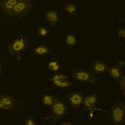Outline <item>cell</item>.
Instances as JSON below:
<instances>
[{"mask_svg":"<svg viewBox=\"0 0 125 125\" xmlns=\"http://www.w3.org/2000/svg\"><path fill=\"white\" fill-rule=\"evenodd\" d=\"M52 81L55 86L60 88H68L72 85L70 80L64 74L57 73L54 74L52 79Z\"/></svg>","mask_w":125,"mask_h":125,"instance_id":"8992f818","label":"cell"},{"mask_svg":"<svg viewBox=\"0 0 125 125\" xmlns=\"http://www.w3.org/2000/svg\"><path fill=\"white\" fill-rule=\"evenodd\" d=\"M76 42H77L76 38L72 34H68L65 37V42L69 46H74V45H76Z\"/></svg>","mask_w":125,"mask_h":125,"instance_id":"2e32d148","label":"cell"},{"mask_svg":"<svg viewBox=\"0 0 125 125\" xmlns=\"http://www.w3.org/2000/svg\"><path fill=\"white\" fill-rule=\"evenodd\" d=\"M122 103L113 106L111 110V116L114 125H124L125 124V109Z\"/></svg>","mask_w":125,"mask_h":125,"instance_id":"7a4b0ae2","label":"cell"},{"mask_svg":"<svg viewBox=\"0 0 125 125\" xmlns=\"http://www.w3.org/2000/svg\"><path fill=\"white\" fill-rule=\"evenodd\" d=\"M74 78L76 81L82 82V83H97L96 77L93 75L90 72L82 69H79L75 72Z\"/></svg>","mask_w":125,"mask_h":125,"instance_id":"5b68a950","label":"cell"},{"mask_svg":"<svg viewBox=\"0 0 125 125\" xmlns=\"http://www.w3.org/2000/svg\"><path fill=\"white\" fill-rule=\"evenodd\" d=\"M56 101L54 97L50 94H44L42 96V102L47 106H52Z\"/></svg>","mask_w":125,"mask_h":125,"instance_id":"9a60e30c","label":"cell"},{"mask_svg":"<svg viewBox=\"0 0 125 125\" xmlns=\"http://www.w3.org/2000/svg\"><path fill=\"white\" fill-rule=\"evenodd\" d=\"M97 102V96L96 94H90L83 98L82 104L85 110L93 109Z\"/></svg>","mask_w":125,"mask_h":125,"instance_id":"9c48e42d","label":"cell"},{"mask_svg":"<svg viewBox=\"0 0 125 125\" xmlns=\"http://www.w3.org/2000/svg\"><path fill=\"white\" fill-rule=\"evenodd\" d=\"M117 34H118V36H119L120 38H124L125 37V29H119Z\"/></svg>","mask_w":125,"mask_h":125,"instance_id":"7402d4cb","label":"cell"},{"mask_svg":"<svg viewBox=\"0 0 125 125\" xmlns=\"http://www.w3.org/2000/svg\"><path fill=\"white\" fill-rule=\"evenodd\" d=\"M61 125H73L72 123H70V122H62V124Z\"/></svg>","mask_w":125,"mask_h":125,"instance_id":"cb8c5ba5","label":"cell"},{"mask_svg":"<svg viewBox=\"0 0 125 125\" xmlns=\"http://www.w3.org/2000/svg\"><path fill=\"white\" fill-rule=\"evenodd\" d=\"M38 34L41 37H47L49 35V30L46 27L40 26L38 28Z\"/></svg>","mask_w":125,"mask_h":125,"instance_id":"d6986e66","label":"cell"},{"mask_svg":"<svg viewBox=\"0 0 125 125\" xmlns=\"http://www.w3.org/2000/svg\"><path fill=\"white\" fill-rule=\"evenodd\" d=\"M109 74L113 79L115 81H119L122 77V72L118 66H113L110 69H108Z\"/></svg>","mask_w":125,"mask_h":125,"instance_id":"4fadbf2b","label":"cell"},{"mask_svg":"<svg viewBox=\"0 0 125 125\" xmlns=\"http://www.w3.org/2000/svg\"><path fill=\"white\" fill-rule=\"evenodd\" d=\"M33 8V4L29 0H18L13 10L9 15L13 17H24L29 13Z\"/></svg>","mask_w":125,"mask_h":125,"instance_id":"6da1fadb","label":"cell"},{"mask_svg":"<svg viewBox=\"0 0 125 125\" xmlns=\"http://www.w3.org/2000/svg\"><path fill=\"white\" fill-rule=\"evenodd\" d=\"M120 90L123 94H125V76H122L120 79Z\"/></svg>","mask_w":125,"mask_h":125,"instance_id":"ffe728a7","label":"cell"},{"mask_svg":"<svg viewBox=\"0 0 125 125\" xmlns=\"http://www.w3.org/2000/svg\"><path fill=\"white\" fill-rule=\"evenodd\" d=\"M28 45V39L24 36H21L17 39L13 40L8 47L9 52L17 54L22 52L27 48Z\"/></svg>","mask_w":125,"mask_h":125,"instance_id":"3957f363","label":"cell"},{"mask_svg":"<svg viewBox=\"0 0 125 125\" xmlns=\"http://www.w3.org/2000/svg\"><path fill=\"white\" fill-rule=\"evenodd\" d=\"M0 123H1V122H0Z\"/></svg>","mask_w":125,"mask_h":125,"instance_id":"4316f807","label":"cell"},{"mask_svg":"<svg viewBox=\"0 0 125 125\" xmlns=\"http://www.w3.org/2000/svg\"><path fill=\"white\" fill-rule=\"evenodd\" d=\"M18 0H1L0 1V7L5 13L10 15L13 10L14 6L17 4Z\"/></svg>","mask_w":125,"mask_h":125,"instance_id":"8fae6325","label":"cell"},{"mask_svg":"<svg viewBox=\"0 0 125 125\" xmlns=\"http://www.w3.org/2000/svg\"><path fill=\"white\" fill-rule=\"evenodd\" d=\"M47 68H48V70H50V71L57 72L60 69V65H59V64H58V62L57 61H52L49 62Z\"/></svg>","mask_w":125,"mask_h":125,"instance_id":"e0dca14e","label":"cell"},{"mask_svg":"<svg viewBox=\"0 0 125 125\" xmlns=\"http://www.w3.org/2000/svg\"><path fill=\"white\" fill-rule=\"evenodd\" d=\"M18 106V102L16 99L8 94L0 95V110L13 111Z\"/></svg>","mask_w":125,"mask_h":125,"instance_id":"277c9868","label":"cell"},{"mask_svg":"<svg viewBox=\"0 0 125 125\" xmlns=\"http://www.w3.org/2000/svg\"><path fill=\"white\" fill-rule=\"evenodd\" d=\"M33 52L37 56H45L50 52V49L46 45H41L36 47V48L33 50Z\"/></svg>","mask_w":125,"mask_h":125,"instance_id":"5bb4252c","label":"cell"},{"mask_svg":"<svg viewBox=\"0 0 125 125\" xmlns=\"http://www.w3.org/2000/svg\"><path fill=\"white\" fill-rule=\"evenodd\" d=\"M18 60H20V56H19V55H18Z\"/></svg>","mask_w":125,"mask_h":125,"instance_id":"484cf974","label":"cell"},{"mask_svg":"<svg viewBox=\"0 0 125 125\" xmlns=\"http://www.w3.org/2000/svg\"><path fill=\"white\" fill-rule=\"evenodd\" d=\"M45 17L47 21L52 27L55 26L59 20L58 13L55 10H49L47 12H46V13L45 14Z\"/></svg>","mask_w":125,"mask_h":125,"instance_id":"30bf717a","label":"cell"},{"mask_svg":"<svg viewBox=\"0 0 125 125\" xmlns=\"http://www.w3.org/2000/svg\"><path fill=\"white\" fill-rule=\"evenodd\" d=\"M65 11H67L68 13L71 14V15L75 14L76 13V11H77L76 7L72 4H67L65 6Z\"/></svg>","mask_w":125,"mask_h":125,"instance_id":"ac0fdd59","label":"cell"},{"mask_svg":"<svg viewBox=\"0 0 125 125\" xmlns=\"http://www.w3.org/2000/svg\"><path fill=\"white\" fill-rule=\"evenodd\" d=\"M83 98V94L81 91H74L69 94L67 97L68 102L70 103L72 107L75 108L79 107L82 104Z\"/></svg>","mask_w":125,"mask_h":125,"instance_id":"52a82bcc","label":"cell"},{"mask_svg":"<svg viewBox=\"0 0 125 125\" xmlns=\"http://www.w3.org/2000/svg\"><path fill=\"white\" fill-rule=\"evenodd\" d=\"M1 73H2V67H1V64L0 62V76L1 75Z\"/></svg>","mask_w":125,"mask_h":125,"instance_id":"d4e9b609","label":"cell"},{"mask_svg":"<svg viewBox=\"0 0 125 125\" xmlns=\"http://www.w3.org/2000/svg\"><path fill=\"white\" fill-rule=\"evenodd\" d=\"M118 64H119V65L122 67H124L125 66V62L124 60H120L119 62H118Z\"/></svg>","mask_w":125,"mask_h":125,"instance_id":"603a6c76","label":"cell"},{"mask_svg":"<svg viewBox=\"0 0 125 125\" xmlns=\"http://www.w3.org/2000/svg\"><path fill=\"white\" fill-rule=\"evenodd\" d=\"M24 125H37V123H36L35 120L33 117H29L26 119Z\"/></svg>","mask_w":125,"mask_h":125,"instance_id":"44dd1931","label":"cell"},{"mask_svg":"<svg viewBox=\"0 0 125 125\" xmlns=\"http://www.w3.org/2000/svg\"><path fill=\"white\" fill-rule=\"evenodd\" d=\"M93 71L97 74L106 72L108 70V66L107 63L103 61H95L92 65Z\"/></svg>","mask_w":125,"mask_h":125,"instance_id":"7c38bea8","label":"cell"},{"mask_svg":"<svg viewBox=\"0 0 125 125\" xmlns=\"http://www.w3.org/2000/svg\"><path fill=\"white\" fill-rule=\"evenodd\" d=\"M51 107L52 112L53 113L56 119H59L60 117L63 116L67 111V108L65 104L61 101L56 100Z\"/></svg>","mask_w":125,"mask_h":125,"instance_id":"ba28073f","label":"cell"}]
</instances>
